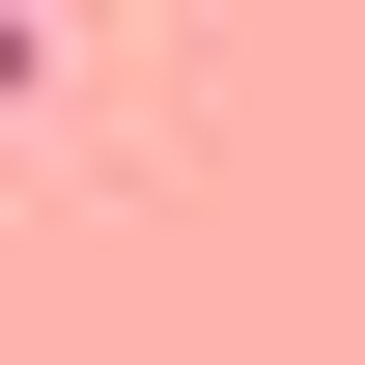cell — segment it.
Returning a JSON list of instances; mask_svg holds the SVG:
<instances>
[{
	"label": "cell",
	"mask_w": 365,
	"mask_h": 365,
	"mask_svg": "<svg viewBox=\"0 0 365 365\" xmlns=\"http://www.w3.org/2000/svg\"><path fill=\"white\" fill-rule=\"evenodd\" d=\"M0 85H29V0H0Z\"/></svg>",
	"instance_id": "cell-1"
}]
</instances>
